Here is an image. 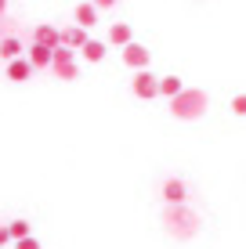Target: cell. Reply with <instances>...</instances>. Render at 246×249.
<instances>
[{
  "instance_id": "cell-14",
  "label": "cell",
  "mask_w": 246,
  "mask_h": 249,
  "mask_svg": "<svg viewBox=\"0 0 246 249\" xmlns=\"http://www.w3.org/2000/svg\"><path fill=\"white\" fill-rule=\"evenodd\" d=\"M105 58V44L101 40H91L87 47H83V62H101Z\"/></svg>"
},
{
  "instance_id": "cell-11",
  "label": "cell",
  "mask_w": 246,
  "mask_h": 249,
  "mask_svg": "<svg viewBox=\"0 0 246 249\" xmlns=\"http://www.w3.org/2000/svg\"><path fill=\"white\" fill-rule=\"evenodd\" d=\"M29 62L37 65V69H51V65H55V51L40 47V44H29Z\"/></svg>"
},
{
  "instance_id": "cell-17",
  "label": "cell",
  "mask_w": 246,
  "mask_h": 249,
  "mask_svg": "<svg viewBox=\"0 0 246 249\" xmlns=\"http://www.w3.org/2000/svg\"><path fill=\"white\" fill-rule=\"evenodd\" d=\"M55 65H76V51L58 47V51H55ZM55 65H51V69H55Z\"/></svg>"
},
{
  "instance_id": "cell-20",
  "label": "cell",
  "mask_w": 246,
  "mask_h": 249,
  "mask_svg": "<svg viewBox=\"0 0 246 249\" xmlns=\"http://www.w3.org/2000/svg\"><path fill=\"white\" fill-rule=\"evenodd\" d=\"M7 242H11V231H7V224H4L0 228V246H7Z\"/></svg>"
},
{
  "instance_id": "cell-8",
  "label": "cell",
  "mask_w": 246,
  "mask_h": 249,
  "mask_svg": "<svg viewBox=\"0 0 246 249\" xmlns=\"http://www.w3.org/2000/svg\"><path fill=\"white\" fill-rule=\"evenodd\" d=\"M0 58H4L7 65L19 62V58H25V44L19 36H4V40H0Z\"/></svg>"
},
{
  "instance_id": "cell-2",
  "label": "cell",
  "mask_w": 246,
  "mask_h": 249,
  "mask_svg": "<svg viewBox=\"0 0 246 249\" xmlns=\"http://www.w3.org/2000/svg\"><path fill=\"white\" fill-rule=\"evenodd\" d=\"M207 108H210V98H207V90H196V87H189L181 94V98H174L170 101V116L174 119H203L207 116Z\"/></svg>"
},
{
  "instance_id": "cell-1",
  "label": "cell",
  "mask_w": 246,
  "mask_h": 249,
  "mask_svg": "<svg viewBox=\"0 0 246 249\" xmlns=\"http://www.w3.org/2000/svg\"><path fill=\"white\" fill-rule=\"evenodd\" d=\"M163 228H167L170 238L189 242V238L199 235V213L192 210V206H167L163 210Z\"/></svg>"
},
{
  "instance_id": "cell-16",
  "label": "cell",
  "mask_w": 246,
  "mask_h": 249,
  "mask_svg": "<svg viewBox=\"0 0 246 249\" xmlns=\"http://www.w3.org/2000/svg\"><path fill=\"white\" fill-rule=\"evenodd\" d=\"M51 72H55V80H65V83H69V80H80V69H76V65H55Z\"/></svg>"
},
{
  "instance_id": "cell-21",
  "label": "cell",
  "mask_w": 246,
  "mask_h": 249,
  "mask_svg": "<svg viewBox=\"0 0 246 249\" xmlns=\"http://www.w3.org/2000/svg\"><path fill=\"white\" fill-rule=\"evenodd\" d=\"M4 11H7V4H4V0H0V15H4Z\"/></svg>"
},
{
  "instance_id": "cell-18",
  "label": "cell",
  "mask_w": 246,
  "mask_h": 249,
  "mask_svg": "<svg viewBox=\"0 0 246 249\" xmlns=\"http://www.w3.org/2000/svg\"><path fill=\"white\" fill-rule=\"evenodd\" d=\"M232 112L235 116H246V94H235V98H232Z\"/></svg>"
},
{
  "instance_id": "cell-13",
  "label": "cell",
  "mask_w": 246,
  "mask_h": 249,
  "mask_svg": "<svg viewBox=\"0 0 246 249\" xmlns=\"http://www.w3.org/2000/svg\"><path fill=\"white\" fill-rule=\"evenodd\" d=\"M185 90H189V87H185L177 76H163V80H159V94H163V98H170V101H174V98H181Z\"/></svg>"
},
{
  "instance_id": "cell-6",
  "label": "cell",
  "mask_w": 246,
  "mask_h": 249,
  "mask_svg": "<svg viewBox=\"0 0 246 249\" xmlns=\"http://www.w3.org/2000/svg\"><path fill=\"white\" fill-rule=\"evenodd\" d=\"M123 62H127V65H131V69H134V72H145V69H149V51H145V47H141V44H138V40H134V44H131V47H123Z\"/></svg>"
},
{
  "instance_id": "cell-15",
  "label": "cell",
  "mask_w": 246,
  "mask_h": 249,
  "mask_svg": "<svg viewBox=\"0 0 246 249\" xmlns=\"http://www.w3.org/2000/svg\"><path fill=\"white\" fill-rule=\"evenodd\" d=\"M7 231H11V242H22V238H33V231H29V224H25V220H11V224H7Z\"/></svg>"
},
{
  "instance_id": "cell-3",
  "label": "cell",
  "mask_w": 246,
  "mask_h": 249,
  "mask_svg": "<svg viewBox=\"0 0 246 249\" xmlns=\"http://www.w3.org/2000/svg\"><path fill=\"white\" fill-rule=\"evenodd\" d=\"M131 90H134V98H141V101H152V98H159V76H152L149 69H145V72H134V80H131Z\"/></svg>"
},
{
  "instance_id": "cell-19",
  "label": "cell",
  "mask_w": 246,
  "mask_h": 249,
  "mask_svg": "<svg viewBox=\"0 0 246 249\" xmlns=\"http://www.w3.org/2000/svg\"><path fill=\"white\" fill-rule=\"evenodd\" d=\"M15 249H40L37 238H22V242H15Z\"/></svg>"
},
{
  "instance_id": "cell-5",
  "label": "cell",
  "mask_w": 246,
  "mask_h": 249,
  "mask_svg": "<svg viewBox=\"0 0 246 249\" xmlns=\"http://www.w3.org/2000/svg\"><path fill=\"white\" fill-rule=\"evenodd\" d=\"M159 195H163L167 206H185V199H189V188H185L181 177H167V181H163V192H159Z\"/></svg>"
},
{
  "instance_id": "cell-12",
  "label": "cell",
  "mask_w": 246,
  "mask_h": 249,
  "mask_svg": "<svg viewBox=\"0 0 246 249\" xmlns=\"http://www.w3.org/2000/svg\"><path fill=\"white\" fill-rule=\"evenodd\" d=\"M73 18H76V25H80V29H91V25L98 22V7H95V4H76Z\"/></svg>"
},
{
  "instance_id": "cell-9",
  "label": "cell",
  "mask_w": 246,
  "mask_h": 249,
  "mask_svg": "<svg viewBox=\"0 0 246 249\" xmlns=\"http://www.w3.org/2000/svg\"><path fill=\"white\" fill-rule=\"evenodd\" d=\"M109 44H113V47H131L134 44L131 25H127V22H113V25H109Z\"/></svg>"
},
{
  "instance_id": "cell-4",
  "label": "cell",
  "mask_w": 246,
  "mask_h": 249,
  "mask_svg": "<svg viewBox=\"0 0 246 249\" xmlns=\"http://www.w3.org/2000/svg\"><path fill=\"white\" fill-rule=\"evenodd\" d=\"M29 44H40V47L58 51V47H62V29H55L51 22H40L37 29H33V40H29Z\"/></svg>"
},
{
  "instance_id": "cell-10",
  "label": "cell",
  "mask_w": 246,
  "mask_h": 249,
  "mask_svg": "<svg viewBox=\"0 0 246 249\" xmlns=\"http://www.w3.org/2000/svg\"><path fill=\"white\" fill-rule=\"evenodd\" d=\"M33 72H37V65H33L29 58H19V62H11V65H7V80H15V83L33 80Z\"/></svg>"
},
{
  "instance_id": "cell-7",
  "label": "cell",
  "mask_w": 246,
  "mask_h": 249,
  "mask_svg": "<svg viewBox=\"0 0 246 249\" xmlns=\"http://www.w3.org/2000/svg\"><path fill=\"white\" fill-rule=\"evenodd\" d=\"M87 44H91L87 29H80V25H69V29H62V47H69V51H83Z\"/></svg>"
}]
</instances>
